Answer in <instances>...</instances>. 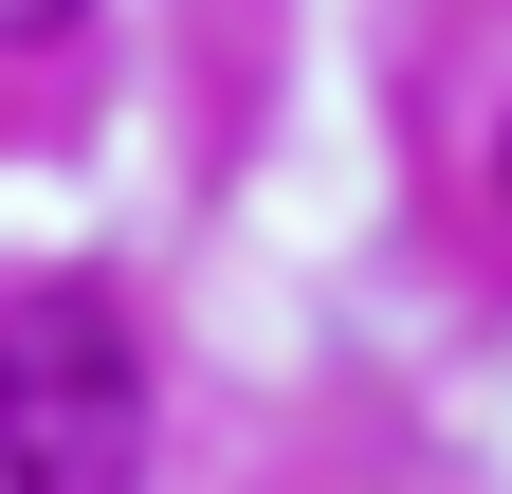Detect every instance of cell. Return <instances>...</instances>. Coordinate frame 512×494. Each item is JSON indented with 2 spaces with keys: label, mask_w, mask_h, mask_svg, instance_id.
<instances>
[{
  "label": "cell",
  "mask_w": 512,
  "mask_h": 494,
  "mask_svg": "<svg viewBox=\"0 0 512 494\" xmlns=\"http://www.w3.org/2000/svg\"><path fill=\"white\" fill-rule=\"evenodd\" d=\"M0 494H147V348L92 275L0 293Z\"/></svg>",
  "instance_id": "obj_1"
},
{
  "label": "cell",
  "mask_w": 512,
  "mask_h": 494,
  "mask_svg": "<svg viewBox=\"0 0 512 494\" xmlns=\"http://www.w3.org/2000/svg\"><path fill=\"white\" fill-rule=\"evenodd\" d=\"M92 19V0H0V37H74Z\"/></svg>",
  "instance_id": "obj_2"
},
{
  "label": "cell",
  "mask_w": 512,
  "mask_h": 494,
  "mask_svg": "<svg viewBox=\"0 0 512 494\" xmlns=\"http://www.w3.org/2000/svg\"><path fill=\"white\" fill-rule=\"evenodd\" d=\"M494 202H512V147H494Z\"/></svg>",
  "instance_id": "obj_3"
}]
</instances>
